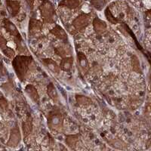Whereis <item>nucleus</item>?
<instances>
[{
    "mask_svg": "<svg viewBox=\"0 0 151 151\" xmlns=\"http://www.w3.org/2000/svg\"><path fill=\"white\" fill-rule=\"evenodd\" d=\"M40 11L43 20L47 23L54 22L55 16V9L51 2L48 0H44L40 6Z\"/></svg>",
    "mask_w": 151,
    "mask_h": 151,
    "instance_id": "obj_1",
    "label": "nucleus"
},
{
    "mask_svg": "<svg viewBox=\"0 0 151 151\" xmlns=\"http://www.w3.org/2000/svg\"><path fill=\"white\" fill-rule=\"evenodd\" d=\"M48 125L54 132H58L63 128V116L58 111H52L48 114Z\"/></svg>",
    "mask_w": 151,
    "mask_h": 151,
    "instance_id": "obj_2",
    "label": "nucleus"
},
{
    "mask_svg": "<svg viewBox=\"0 0 151 151\" xmlns=\"http://www.w3.org/2000/svg\"><path fill=\"white\" fill-rule=\"evenodd\" d=\"M91 16L88 14H81L73 21V26L79 32H83L89 25Z\"/></svg>",
    "mask_w": 151,
    "mask_h": 151,
    "instance_id": "obj_3",
    "label": "nucleus"
},
{
    "mask_svg": "<svg viewBox=\"0 0 151 151\" xmlns=\"http://www.w3.org/2000/svg\"><path fill=\"white\" fill-rule=\"evenodd\" d=\"M32 61L30 57H20L16 59L15 67L17 69V73L20 76H24L27 72L29 64Z\"/></svg>",
    "mask_w": 151,
    "mask_h": 151,
    "instance_id": "obj_4",
    "label": "nucleus"
},
{
    "mask_svg": "<svg viewBox=\"0 0 151 151\" xmlns=\"http://www.w3.org/2000/svg\"><path fill=\"white\" fill-rule=\"evenodd\" d=\"M42 29V23L36 19H31L29 21V34L36 35L40 33Z\"/></svg>",
    "mask_w": 151,
    "mask_h": 151,
    "instance_id": "obj_5",
    "label": "nucleus"
},
{
    "mask_svg": "<svg viewBox=\"0 0 151 151\" xmlns=\"http://www.w3.org/2000/svg\"><path fill=\"white\" fill-rule=\"evenodd\" d=\"M51 33L52 35L55 36L56 38H58V40H60V41H63L64 42H66L67 41V33L65 32L63 28L61 27L59 25H56L54 28H52V30H51Z\"/></svg>",
    "mask_w": 151,
    "mask_h": 151,
    "instance_id": "obj_6",
    "label": "nucleus"
},
{
    "mask_svg": "<svg viewBox=\"0 0 151 151\" xmlns=\"http://www.w3.org/2000/svg\"><path fill=\"white\" fill-rule=\"evenodd\" d=\"M93 27H94V31L98 34H102L104 32H106L107 26H106V24L104 21L101 20L98 17H95L93 21Z\"/></svg>",
    "mask_w": 151,
    "mask_h": 151,
    "instance_id": "obj_7",
    "label": "nucleus"
},
{
    "mask_svg": "<svg viewBox=\"0 0 151 151\" xmlns=\"http://www.w3.org/2000/svg\"><path fill=\"white\" fill-rule=\"evenodd\" d=\"M77 62L78 65H79V69L83 71V73H86L88 70L89 69V65H88V62L87 58H86V55L82 52H79L77 55Z\"/></svg>",
    "mask_w": 151,
    "mask_h": 151,
    "instance_id": "obj_8",
    "label": "nucleus"
},
{
    "mask_svg": "<svg viewBox=\"0 0 151 151\" xmlns=\"http://www.w3.org/2000/svg\"><path fill=\"white\" fill-rule=\"evenodd\" d=\"M82 3H83V0H62L59 3V5L67 9H75L79 7Z\"/></svg>",
    "mask_w": 151,
    "mask_h": 151,
    "instance_id": "obj_9",
    "label": "nucleus"
},
{
    "mask_svg": "<svg viewBox=\"0 0 151 151\" xmlns=\"http://www.w3.org/2000/svg\"><path fill=\"white\" fill-rule=\"evenodd\" d=\"M73 64V57H65L63 58L60 64V69L61 70L69 72L72 69Z\"/></svg>",
    "mask_w": 151,
    "mask_h": 151,
    "instance_id": "obj_10",
    "label": "nucleus"
},
{
    "mask_svg": "<svg viewBox=\"0 0 151 151\" xmlns=\"http://www.w3.org/2000/svg\"><path fill=\"white\" fill-rule=\"evenodd\" d=\"M42 63L49 70H51L54 73H60V67L58 65V64H57L55 60H52V59L45 58L43 59Z\"/></svg>",
    "mask_w": 151,
    "mask_h": 151,
    "instance_id": "obj_11",
    "label": "nucleus"
},
{
    "mask_svg": "<svg viewBox=\"0 0 151 151\" xmlns=\"http://www.w3.org/2000/svg\"><path fill=\"white\" fill-rule=\"evenodd\" d=\"M55 52L56 55L58 56L62 57V58H65L68 57L67 55L71 53L70 48L66 45H59L55 48Z\"/></svg>",
    "mask_w": 151,
    "mask_h": 151,
    "instance_id": "obj_12",
    "label": "nucleus"
},
{
    "mask_svg": "<svg viewBox=\"0 0 151 151\" xmlns=\"http://www.w3.org/2000/svg\"><path fill=\"white\" fill-rule=\"evenodd\" d=\"M26 91L29 96V98L33 100V101H35L36 103H39V101H40V95H39V93H38L37 90L35 88V87L29 85L26 88Z\"/></svg>",
    "mask_w": 151,
    "mask_h": 151,
    "instance_id": "obj_13",
    "label": "nucleus"
},
{
    "mask_svg": "<svg viewBox=\"0 0 151 151\" xmlns=\"http://www.w3.org/2000/svg\"><path fill=\"white\" fill-rule=\"evenodd\" d=\"M7 7L9 12H10V14L14 16L18 13L19 9H20V3L17 1L8 0Z\"/></svg>",
    "mask_w": 151,
    "mask_h": 151,
    "instance_id": "obj_14",
    "label": "nucleus"
},
{
    "mask_svg": "<svg viewBox=\"0 0 151 151\" xmlns=\"http://www.w3.org/2000/svg\"><path fill=\"white\" fill-rule=\"evenodd\" d=\"M47 93H48V95L49 96V98L53 100L54 101H57L58 100V94L56 88L54 86L52 83H50L48 86Z\"/></svg>",
    "mask_w": 151,
    "mask_h": 151,
    "instance_id": "obj_15",
    "label": "nucleus"
},
{
    "mask_svg": "<svg viewBox=\"0 0 151 151\" xmlns=\"http://www.w3.org/2000/svg\"><path fill=\"white\" fill-rule=\"evenodd\" d=\"M105 16H106V18L107 19V21H109L112 24H116L119 22H120V21L116 17H115V15H113V14L110 11V8H107L105 10Z\"/></svg>",
    "mask_w": 151,
    "mask_h": 151,
    "instance_id": "obj_16",
    "label": "nucleus"
},
{
    "mask_svg": "<svg viewBox=\"0 0 151 151\" xmlns=\"http://www.w3.org/2000/svg\"><path fill=\"white\" fill-rule=\"evenodd\" d=\"M76 101L79 105H82V106H88L91 104V100L84 95H77Z\"/></svg>",
    "mask_w": 151,
    "mask_h": 151,
    "instance_id": "obj_17",
    "label": "nucleus"
},
{
    "mask_svg": "<svg viewBox=\"0 0 151 151\" xmlns=\"http://www.w3.org/2000/svg\"><path fill=\"white\" fill-rule=\"evenodd\" d=\"M78 141H79V137L77 135H70L66 138V143L68 144V146L71 147L76 146Z\"/></svg>",
    "mask_w": 151,
    "mask_h": 151,
    "instance_id": "obj_18",
    "label": "nucleus"
},
{
    "mask_svg": "<svg viewBox=\"0 0 151 151\" xmlns=\"http://www.w3.org/2000/svg\"><path fill=\"white\" fill-rule=\"evenodd\" d=\"M32 126L33 125H32V122L30 120H28L27 122H25V124L24 125V132H25V135H27V134H29L30 133L31 131H32V129H33Z\"/></svg>",
    "mask_w": 151,
    "mask_h": 151,
    "instance_id": "obj_19",
    "label": "nucleus"
},
{
    "mask_svg": "<svg viewBox=\"0 0 151 151\" xmlns=\"http://www.w3.org/2000/svg\"><path fill=\"white\" fill-rule=\"evenodd\" d=\"M91 4H92L94 8L101 9L105 5V1L104 0H93V1H91Z\"/></svg>",
    "mask_w": 151,
    "mask_h": 151,
    "instance_id": "obj_20",
    "label": "nucleus"
},
{
    "mask_svg": "<svg viewBox=\"0 0 151 151\" xmlns=\"http://www.w3.org/2000/svg\"><path fill=\"white\" fill-rule=\"evenodd\" d=\"M5 26H6L7 29L10 31L12 34H17V29H16L15 27L13 25V24H12V23L9 22V21H6V23H5Z\"/></svg>",
    "mask_w": 151,
    "mask_h": 151,
    "instance_id": "obj_21",
    "label": "nucleus"
},
{
    "mask_svg": "<svg viewBox=\"0 0 151 151\" xmlns=\"http://www.w3.org/2000/svg\"><path fill=\"white\" fill-rule=\"evenodd\" d=\"M36 0H27V2H28V4L29 5V6H30L31 8L33 7V5H34V2Z\"/></svg>",
    "mask_w": 151,
    "mask_h": 151,
    "instance_id": "obj_22",
    "label": "nucleus"
}]
</instances>
